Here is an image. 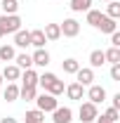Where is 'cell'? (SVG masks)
I'll return each mask as SVG.
<instances>
[{
	"label": "cell",
	"instance_id": "cell-1",
	"mask_svg": "<svg viewBox=\"0 0 120 123\" xmlns=\"http://www.w3.org/2000/svg\"><path fill=\"white\" fill-rule=\"evenodd\" d=\"M38 85H40L45 92L54 95V97L64 92V80H59V78H57V74H49V71H45L43 76H38Z\"/></svg>",
	"mask_w": 120,
	"mask_h": 123
},
{
	"label": "cell",
	"instance_id": "cell-2",
	"mask_svg": "<svg viewBox=\"0 0 120 123\" xmlns=\"http://www.w3.org/2000/svg\"><path fill=\"white\" fill-rule=\"evenodd\" d=\"M0 29L5 31V36L7 33H16L21 29V17L19 14H2L0 17Z\"/></svg>",
	"mask_w": 120,
	"mask_h": 123
},
{
	"label": "cell",
	"instance_id": "cell-3",
	"mask_svg": "<svg viewBox=\"0 0 120 123\" xmlns=\"http://www.w3.org/2000/svg\"><path fill=\"white\" fill-rule=\"evenodd\" d=\"M35 104H38V109H40L43 114H47V111H54V109L59 107L57 97H54V95H49V92H43V95H35Z\"/></svg>",
	"mask_w": 120,
	"mask_h": 123
},
{
	"label": "cell",
	"instance_id": "cell-4",
	"mask_svg": "<svg viewBox=\"0 0 120 123\" xmlns=\"http://www.w3.org/2000/svg\"><path fill=\"white\" fill-rule=\"evenodd\" d=\"M78 116H80L82 123H94V118L99 116V109H97V104H92V102H82L80 109H78Z\"/></svg>",
	"mask_w": 120,
	"mask_h": 123
},
{
	"label": "cell",
	"instance_id": "cell-5",
	"mask_svg": "<svg viewBox=\"0 0 120 123\" xmlns=\"http://www.w3.org/2000/svg\"><path fill=\"white\" fill-rule=\"evenodd\" d=\"M90 90H87V102H92V104H101L106 99V88H101V85H87Z\"/></svg>",
	"mask_w": 120,
	"mask_h": 123
},
{
	"label": "cell",
	"instance_id": "cell-6",
	"mask_svg": "<svg viewBox=\"0 0 120 123\" xmlns=\"http://www.w3.org/2000/svg\"><path fill=\"white\" fill-rule=\"evenodd\" d=\"M75 78H78L75 83H80L82 88H87V85L94 83V69H90V66H85V69H82V66H80V69L75 71Z\"/></svg>",
	"mask_w": 120,
	"mask_h": 123
},
{
	"label": "cell",
	"instance_id": "cell-7",
	"mask_svg": "<svg viewBox=\"0 0 120 123\" xmlns=\"http://www.w3.org/2000/svg\"><path fill=\"white\" fill-rule=\"evenodd\" d=\"M59 29H61V36L75 38V36L80 33V24H78L75 19H64V24H59Z\"/></svg>",
	"mask_w": 120,
	"mask_h": 123
},
{
	"label": "cell",
	"instance_id": "cell-8",
	"mask_svg": "<svg viewBox=\"0 0 120 123\" xmlns=\"http://www.w3.org/2000/svg\"><path fill=\"white\" fill-rule=\"evenodd\" d=\"M52 121L54 123H71L73 121V111L71 107H57L52 111Z\"/></svg>",
	"mask_w": 120,
	"mask_h": 123
},
{
	"label": "cell",
	"instance_id": "cell-9",
	"mask_svg": "<svg viewBox=\"0 0 120 123\" xmlns=\"http://www.w3.org/2000/svg\"><path fill=\"white\" fill-rule=\"evenodd\" d=\"M21 78V69L16 66V64H7L5 69H2V80H7V83H16Z\"/></svg>",
	"mask_w": 120,
	"mask_h": 123
},
{
	"label": "cell",
	"instance_id": "cell-10",
	"mask_svg": "<svg viewBox=\"0 0 120 123\" xmlns=\"http://www.w3.org/2000/svg\"><path fill=\"white\" fill-rule=\"evenodd\" d=\"M31 59H33V66H43V69H45L47 64H49V52H47L45 47H38V50L31 55Z\"/></svg>",
	"mask_w": 120,
	"mask_h": 123
},
{
	"label": "cell",
	"instance_id": "cell-11",
	"mask_svg": "<svg viewBox=\"0 0 120 123\" xmlns=\"http://www.w3.org/2000/svg\"><path fill=\"white\" fill-rule=\"evenodd\" d=\"M64 92H66V97H68V99H82L85 88H82L80 83H71V85H66V88H64Z\"/></svg>",
	"mask_w": 120,
	"mask_h": 123
},
{
	"label": "cell",
	"instance_id": "cell-12",
	"mask_svg": "<svg viewBox=\"0 0 120 123\" xmlns=\"http://www.w3.org/2000/svg\"><path fill=\"white\" fill-rule=\"evenodd\" d=\"M14 45H16V47H21V50H26V47L31 45V31L19 29V31L14 33Z\"/></svg>",
	"mask_w": 120,
	"mask_h": 123
},
{
	"label": "cell",
	"instance_id": "cell-13",
	"mask_svg": "<svg viewBox=\"0 0 120 123\" xmlns=\"http://www.w3.org/2000/svg\"><path fill=\"white\" fill-rule=\"evenodd\" d=\"M21 80H24V85H21V88H38V71L26 69V71L21 74Z\"/></svg>",
	"mask_w": 120,
	"mask_h": 123
},
{
	"label": "cell",
	"instance_id": "cell-14",
	"mask_svg": "<svg viewBox=\"0 0 120 123\" xmlns=\"http://www.w3.org/2000/svg\"><path fill=\"white\" fill-rule=\"evenodd\" d=\"M43 33H45V38L49 40V43H54V40H59V38H61V29H59V24H45Z\"/></svg>",
	"mask_w": 120,
	"mask_h": 123
},
{
	"label": "cell",
	"instance_id": "cell-15",
	"mask_svg": "<svg viewBox=\"0 0 120 123\" xmlns=\"http://www.w3.org/2000/svg\"><path fill=\"white\" fill-rule=\"evenodd\" d=\"M97 29H101V33H113V31H118V24H115V19H111V17H101V21H99V26Z\"/></svg>",
	"mask_w": 120,
	"mask_h": 123
},
{
	"label": "cell",
	"instance_id": "cell-16",
	"mask_svg": "<svg viewBox=\"0 0 120 123\" xmlns=\"http://www.w3.org/2000/svg\"><path fill=\"white\" fill-rule=\"evenodd\" d=\"M106 64V57H104V50H92L90 52V69H99Z\"/></svg>",
	"mask_w": 120,
	"mask_h": 123
},
{
	"label": "cell",
	"instance_id": "cell-17",
	"mask_svg": "<svg viewBox=\"0 0 120 123\" xmlns=\"http://www.w3.org/2000/svg\"><path fill=\"white\" fill-rule=\"evenodd\" d=\"M47 43V38H45V33H43V29H35V31H31V45L35 47H45Z\"/></svg>",
	"mask_w": 120,
	"mask_h": 123
},
{
	"label": "cell",
	"instance_id": "cell-18",
	"mask_svg": "<svg viewBox=\"0 0 120 123\" xmlns=\"http://www.w3.org/2000/svg\"><path fill=\"white\" fill-rule=\"evenodd\" d=\"M2 97H5L7 102H16V99H19V85H16V83H7V88L2 90Z\"/></svg>",
	"mask_w": 120,
	"mask_h": 123
},
{
	"label": "cell",
	"instance_id": "cell-19",
	"mask_svg": "<svg viewBox=\"0 0 120 123\" xmlns=\"http://www.w3.org/2000/svg\"><path fill=\"white\" fill-rule=\"evenodd\" d=\"M61 69H64V74H71V76H75V71L80 69V62L73 59V57H68V59L61 62Z\"/></svg>",
	"mask_w": 120,
	"mask_h": 123
},
{
	"label": "cell",
	"instance_id": "cell-20",
	"mask_svg": "<svg viewBox=\"0 0 120 123\" xmlns=\"http://www.w3.org/2000/svg\"><path fill=\"white\" fill-rule=\"evenodd\" d=\"M14 62H16V66H19V69H24V71H26V69H33V59H31L28 52H21V55H16Z\"/></svg>",
	"mask_w": 120,
	"mask_h": 123
},
{
	"label": "cell",
	"instance_id": "cell-21",
	"mask_svg": "<svg viewBox=\"0 0 120 123\" xmlns=\"http://www.w3.org/2000/svg\"><path fill=\"white\" fill-rule=\"evenodd\" d=\"M71 5V10L73 12H87V10H92V0H68Z\"/></svg>",
	"mask_w": 120,
	"mask_h": 123
},
{
	"label": "cell",
	"instance_id": "cell-22",
	"mask_svg": "<svg viewBox=\"0 0 120 123\" xmlns=\"http://www.w3.org/2000/svg\"><path fill=\"white\" fill-rule=\"evenodd\" d=\"M0 7H2V14H16L19 12V0H2Z\"/></svg>",
	"mask_w": 120,
	"mask_h": 123
},
{
	"label": "cell",
	"instance_id": "cell-23",
	"mask_svg": "<svg viewBox=\"0 0 120 123\" xmlns=\"http://www.w3.org/2000/svg\"><path fill=\"white\" fill-rule=\"evenodd\" d=\"M26 123H43L45 121V114L40 111V109H31V111H26Z\"/></svg>",
	"mask_w": 120,
	"mask_h": 123
},
{
	"label": "cell",
	"instance_id": "cell-24",
	"mask_svg": "<svg viewBox=\"0 0 120 123\" xmlns=\"http://www.w3.org/2000/svg\"><path fill=\"white\" fill-rule=\"evenodd\" d=\"M14 57H16V52H14V47L12 45H2L0 47V62H14Z\"/></svg>",
	"mask_w": 120,
	"mask_h": 123
},
{
	"label": "cell",
	"instance_id": "cell-25",
	"mask_svg": "<svg viewBox=\"0 0 120 123\" xmlns=\"http://www.w3.org/2000/svg\"><path fill=\"white\" fill-rule=\"evenodd\" d=\"M101 17H104V12H99V10H87V24L97 29L99 21H101Z\"/></svg>",
	"mask_w": 120,
	"mask_h": 123
},
{
	"label": "cell",
	"instance_id": "cell-26",
	"mask_svg": "<svg viewBox=\"0 0 120 123\" xmlns=\"http://www.w3.org/2000/svg\"><path fill=\"white\" fill-rule=\"evenodd\" d=\"M106 62H111V64H120V47H108L104 52Z\"/></svg>",
	"mask_w": 120,
	"mask_h": 123
},
{
	"label": "cell",
	"instance_id": "cell-27",
	"mask_svg": "<svg viewBox=\"0 0 120 123\" xmlns=\"http://www.w3.org/2000/svg\"><path fill=\"white\" fill-rule=\"evenodd\" d=\"M106 17H111V19H118V17H120V2H118V0H111V2H108Z\"/></svg>",
	"mask_w": 120,
	"mask_h": 123
},
{
	"label": "cell",
	"instance_id": "cell-28",
	"mask_svg": "<svg viewBox=\"0 0 120 123\" xmlns=\"http://www.w3.org/2000/svg\"><path fill=\"white\" fill-rule=\"evenodd\" d=\"M35 95H38L35 88H19V97H21V99H26V102L35 99Z\"/></svg>",
	"mask_w": 120,
	"mask_h": 123
},
{
	"label": "cell",
	"instance_id": "cell-29",
	"mask_svg": "<svg viewBox=\"0 0 120 123\" xmlns=\"http://www.w3.org/2000/svg\"><path fill=\"white\" fill-rule=\"evenodd\" d=\"M104 118H106V121H111V123H118L120 111H118V109H113V107H108V109L104 111Z\"/></svg>",
	"mask_w": 120,
	"mask_h": 123
},
{
	"label": "cell",
	"instance_id": "cell-30",
	"mask_svg": "<svg viewBox=\"0 0 120 123\" xmlns=\"http://www.w3.org/2000/svg\"><path fill=\"white\" fill-rule=\"evenodd\" d=\"M111 47H120V33L118 31L111 33Z\"/></svg>",
	"mask_w": 120,
	"mask_h": 123
},
{
	"label": "cell",
	"instance_id": "cell-31",
	"mask_svg": "<svg viewBox=\"0 0 120 123\" xmlns=\"http://www.w3.org/2000/svg\"><path fill=\"white\" fill-rule=\"evenodd\" d=\"M111 78L113 80H120V64H113L111 66Z\"/></svg>",
	"mask_w": 120,
	"mask_h": 123
},
{
	"label": "cell",
	"instance_id": "cell-32",
	"mask_svg": "<svg viewBox=\"0 0 120 123\" xmlns=\"http://www.w3.org/2000/svg\"><path fill=\"white\" fill-rule=\"evenodd\" d=\"M111 107L120 111V92H118V95H113V99H111Z\"/></svg>",
	"mask_w": 120,
	"mask_h": 123
},
{
	"label": "cell",
	"instance_id": "cell-33",
	"mask_svg": "<svg viewBox=\"0 0 120 123\" xmlns=\"http://www.w3.org/2000/svg\"><path fill=\"white\" fill-rule=\"evenodd\" d=\"M0 123H19V121L12 118V116H5V118H0Z\"/></svg>",
	"mask_w": 120,
	"mask_h": 123
},
{
	"label": "cell",
	"instance_id": "cell-34",
	"mask_svg": "<svg viewBox=\"0 0 120 123\" xmlns=\"http://www.w3.org/2000/svg\"><path fill=\"white\" fill-rule=\"evenodd\" d=\"M94 123H111V121H106L104 116H97V118H94Z\"/></svg>",
	"mask_w": 120,
	"mask_h": 123
},
{
	"label": "cell",
	"instance_id": "cell-35",
	"mask_svg": "<svg viewBox=\"0 0 120 123\" xmlns=\"http://www.w3.org/2000/svg\"><path fill=\"white\" fill-rule=\"evenodd\" d=\"M2 36H5V31H2V29H0V38H2Z\"/></svg>",
	"mask_w": 120,
	"mask_h": 123
},
{
	"label": "cell",
	"instance_id": "cell-36",
	"mask_svg": "<svg viewBox=\"0 0 120 123\" xmlns=\"http://www.w3.org/2000/svg\"><path fill=\"white\" fill-rule=\"evenodd\" d=\"M0 85H2V74H0Z\"/></svg>",
	"mask_w": 120,
	"mask_h": 123
},
{
	"label": "cell",
	"instance_id": "cell-37",
	"mask_svg": "<svg viewBox=\"0 0 120 123\" xmlns=\"http://www.w3.org/2000/svg\"><path fill=\"white\" fill-rule=\"evenodd\" d=\"M106 2H111V0H106Z\"/></svg>",
	"mask_w": 120,
	"mask_h": 123
}]
</instances>
